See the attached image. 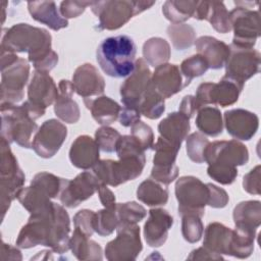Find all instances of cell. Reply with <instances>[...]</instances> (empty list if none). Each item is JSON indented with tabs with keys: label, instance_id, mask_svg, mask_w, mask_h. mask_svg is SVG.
<instances>
[{
	"label": "cell",
	"instance_id": "cell-7",
	"mask_svg": "<svg viewBox=\"0 0 261 261\" xmlns=\"http://www.w3.org/2000/svg\"><path fill=\"white\" fill-rule=\"evenodd\" d=\"M154 1L106 0L94 1L92 12L99 18V29L114 31L124 25L133 16L149 9Z\"/></svg>",
	"mask_w": 261,
	"mask_h": 261
},
{
	"label": "cell",
	"instance_id": "cell-34",
	"mask_svg": "<svg viewBox=\"0 0 261 261\" xmlns=\"http://www.w3.org/2000/svg\"><path fill=\"white\" fill-rule=\"evenodd\" d=\"M144 60L153 67H158L167 63L170 58L171 51L168 42L160 37L148 39L143 45Z\"/></svg>",
	"mask_w": 261,
	"mask_h": 261
},
{
	"label": "cell",
	"instance_id": "cell-57",
	"mask_svg": "<svg viewBox=\"0 0 261 261\" xmlns=\"http://www.w3.org/2000/svg\"><path fill=\"white\" fill-rule=\"evenodd\" d=\"M98 195H99V199L100 202L102 203V205L104 206V208L107 209H115L116 207V200H115V195L113 194V192L107 187V185L105 184H100L98 187Z\"/></svg>",
	"mask_w": 261,
	"mask_h": 261
},
{
	"label": "cell",
	"instance_id": "cell-46",
	"mask_svg": "<svg viewBox=\"0 0 261 261\" xmlns=\"http://www.w3.org/2000/svg\"><path fill=\"white\" fill-rule=\"evenodd\" d=\"M209 140L207 139L204 134L200 132H195L187 137V143H186V150L188 157L198 164L205 162L204 153L205 150L209 144Z\"/></svg>",
	"mask_w": 261,
	"mask_h": 261
},
{
	"label": "cell",
	"instance_id": "cell-15",
	"mask_svg": "<svg viewBox=\"0 0 261 261\" xmlns=\"http://www.w3.org/2000/svg\"><path fill=\"white\" fill-rule=\"evenodd\" d=\"M152 72L144 58L135 62V68L120 86V97L123 106L139 108V103L151 83Z\"/></svg>",
	"mask_w": 261,
	"mask_h": 261
},
{
	"label": "cell",
	"instance_id": "cell-50",
	"mask_svg": "<svg viewBox=\"0 0 261 261\" xmlns=\"http://www.w3.org/2000/svg\"><path fill=\"white\" fill-rule=\"evenodd\" d=\"M207 173L212 179L220 185H231L238 176V168L209 164Z\"/></svg>",
	"mask_w": 261,
	"mask_h": 261
},
{
	"label": "cell",
	"instance_id": "cell-11",
	"mask_svg": "<svg viewBox=\"0 0 261 261\" xmlns=\"http://www.w3.org/2000/svg\"><path fill=\"white\" fill-rule=\"evenodd\" d=\"M225 76L243 85L260 70V53L253 48L229 45V55L225 63Z\"/></svg>",
	"mask_w": 261,
	"mask_h": 261
},
{
	"label": "cell",
	"instance_id": "cell-51",
	"mask_svg": "<svg viewBox=\"0 0 261 261\" xmlns=\"http://www.w3.org/2000/svg\"><path fill=\"white\" fill-rule=\"evenodd\" d=\"M94 217H95V212L94 211L89 210V209L80 210L73 216L74 228L79 229L84 234L91 238L93 236V233L95 232V230H94Z\"/></svg>",
	"mask_w": 261,
	"mask_h": 261
},
{
	"label": "cell",
	"instance_id": "cell-14",
	"mask_svg": "<svg viewBox=\"0 0 261 261\" xmlns=\"http://www.w3.org/2000/svg\"><path fill=\"white\" fill-rule=\"evenodd\" d=\"M66 137L67 128L62 122L55 118L48 119L36 132L32 149L42 158H51L59 151Z\"/></svg>",
	"mask_w": 261,
	"mask_h": 261
},
{
	"label": "cell",
	"instance_id": "cell-40",
	"mask_svg": "<svg viewBox=\"0 0 261 261\" xmlns=\"http://www.w3.org/2000/svg\"><path fill=\"white\" fill-rule=\"evenodd\" d=\"M152 149L155 151V155L153 157V166L171 167L175 165V160L180 147L164 140L159 136Z\"/></svg>",
	"mask_w": 261,
	"mask_h": 261
},
{
	"label": "cell",
	"instance_id": "cell-5",
	"mask_svg": "<svg viewBox=\"0 0 261 261\" xmlns=\"http://www.w3.org/2000/svg\"><path fill=\"white\" fill-rule=\"evenodd\" d=\"M137 46L126 35L104 39L96 51V59L102 70L112 77L129 75L135 68Z\"/></svg>",
	"mask_w": 261,
	"mask_h": 261
},
{
	"label": "cell",
	"instance_id": "cell-4",
	"mask_svg": "<svg viewBox=\"0 0 261 261\" xmlns=\"http://www.w3.org/2000/svg\"><path fill=\"white\" fill-rule=\"evenodd\" d=\"M40 118L38 110L27 100L21 105L1 104V138L9 144L16 143L18 146L32 148V136L38 130L35 122Z\"/></svg>",
	"mask_w": 261,
	"mask_h": 261
},
{
	"label": "cell",
	"instance_id": "cell-26",
	"mask_svg": "<svg viewBox=\"0 0 261 261\" xmlns=\"http://www.w3.org/2000/svg\"><path fill=\"white\" fill-rule=\"evenodd\" d=\"M28 9L33 19L46 24L53 31H59L68 25L67 19L60 14L54 1H29Z\"/></svg>",
	"mask_w": 261,
	"mask_h": 261
},
{
	"label": "cell",
	"instance_id": "cell-41",
	"mask_svg": "<svg viewBox=\"0 0 261 261\" xmlns=\"http://www.w3.org/2000/svg\"><path fill=\"white\" fill-rule=\"evenodd\" d=\"M68 179L56 176L50 172L42 171L37 173L31 180V186H34L45 193L49 198L54 199L60 195L62 189Z\"/></svg>",
	"mask_w": 261,
	"mask_h": 261
},
{
	"label": "cell",
	"instance_id": "cell-20",
	"mask_svg": "<svg viewBox=\"0 0 261 261\" xmlns=\"http://www.w3.org/2000/svg\"><path fill=\"white\" fill-rule=\"evenodd\" d=\"M173 225V217L163 208H152L144 224V237L150 247H161L168 238V230Z\"/></svg>",
	"mask_w": 261,
	"mask_h": 261
},
{
	"label": "cell",
	"instance_id": "cell-42",
	"mask_svg": "<svg viewBox=\"0 0 261 261\" xmlns=\"http://www.w3.org/2000/svg\"><path fill=\"white\" fill-rule=\"evenodd\" d=\"M212 28L221 34L231 31L229 12L221 1H208L207 18Z\"/></svg>",
	"mask_w": 261,
	"mask_h": 261
},
{
	"label": "cell",
	"instance_id": "cell-25",
	"mask_svg": "<svg viewBox=\"0 0 261 261\" xmlns=\"http://www.w3.org/2000/svg\"><path fill=\"white\" fill-rule=\"evenodd\" d=\"M190 118L179 111L169 113L158 124L160 137L180 147L190 132Z\"/></svg>",
	"mask_w": 261,
	"mask_h": 261
},
{
	"label": "cell",
	"instance_id": "cell-59",
	"mask_svg": "<svg viewBox=\"0 0 261 261\" xmlns=\"http://www.w3.org/2000/svg\"><path fill=\"white\" fill-rule=\"evenodd\" d=\"M178 111L184 113L186 116L189 118H192L195 114L196 111H198L196 103H195V98L192 95H186L182 100L179 103V108Z\"/></svg>",
	"mask_w": 261,
	"mask_h": 261
},
{
	"label": "cell",
	"instance_id": "cell-23",
	"mask_svg": "<svg viewBox=\"0 0 261 261\" xmlns=\"http://www.w3.org/2000/svg\"><path fill=\"white\" fill-rule=\"evenodd\" d=\"M195 46L198 54L204 57L209 68H222L229 55V46L224 42L211 37L202 36L195 41Z\"/></svg>",
	"mask_w": 261,
	"mask_h": 261
},
{
	"label": "cell",
	"instance_id": "cell-13",
	"mask_svg": "<svg viewBox=\"0 0 261 261\" xmlns=\"http://www.w3.org/2000/svg\"><path fill=\"white\" fill-rule=\"evenodd\" d=\"M205 162L213 165L238 167L248 163L249 151L238 140L214 141L209 143L205 153Z\"/></svg>",
	"mask_w": 261,
	"mask_h": 261
},
{
	"label": "cell",
	"instance_id": "cell-1",
	"mask_svg": "<svg viewBox=\"0 0 261 261\" xmlns=\"http://www.w3.org/2000/svg\"><path fill=\"white\" fill-rule=\"evenodd\" d=\"M70 219L63 206L54 203L52 208L31 214L21 227L16 246L30 249L36 246L49 247L54 253L63 254L69 250Z\"/></svg>",
	"mask_w": 261,
	"mask_h": 261
},
{
	"label": "cell",
	"instance_id": "cell-39",
	"mask_svg": "<svg viewBox=\"0 0 261 261\" xmlns=\"http://www.w3.org/2000/svg\"><path fill=\"white\" fill-rule=\"evenodd\" d=\"M256 233L244 231L238 228L232 229V237L229 249V256L245 259L251 256L254 251Z\"/></svg>",
	"mask_w": 261,
	"mask_h": 261
},
{
	"label": "cell",
	"instance_id": "cell-36",
	"mask_svg": "<svg viewBox=\"0 0 261 261\" xmlns=\"http://www.w3.org/2000/svg\"><path fill=\"white\" fill-rule=\"evenodd\" d=\"M198 1L167 0L162 6V13L172 23H184L193 17Z\"/></svg>",
	"mask_w": 261,
	"mask_h": 261
},
{
	"label": "cell",
	"instance_id": "cell-37",
	"mask_svg": "<svg viewBox=\"0 0 261 261\" xmlns=\"http://www.w3.org/2000/svg\"><path fill=\"white\" fill-rule=\"evenodd\" d=\"M139 110L142 115L149 119H157L165 111L164 98L154 89L152 83L139 103Z\"/></svg>",
	"mask_w": 261,
	"mask_h": 261
},
{
	"label": "cell",
	"instance_id": "cell-24",
	"mask_svg": "<svg viewBox=\"0 0 261 261\" xmlns=\"http://www.w3.org/2000/svg\"><path fill=\"white\" fill-rule=\"evenodd\" d=\"M74 92L72 82L67 80H61L59 82L58 97L54 103V112L60 120L66 123H75L81 116L79 105L72 99Z\"/></svg>",
	"mask_w": 261,
	"mask_h": 261
},
{
	"label": "cell",
	"instance_id": "cell-10",
	"mask_svg": "<svg viewBox=\"0 0 261 261\" xmlns=\"http://www.w3.org/2000/svg\"><path fill=\"white\" fill-rule=\"evenodd\" d=\"M117 236L105 247V257L110 261L136 260L143 246L138 224L116 228Z\"/></svg>",
	"mask_w": 261,
	"mask_h": 261
},
{
	"label": "cell",
	"instance_id": "cell-2",
	"mask_svg": "<svg viewBox=\"0 0 261 261\" xmlns=\"http://www.w3.org/2000/svg\"><path fill=\"white\" fill-rule=\"evenodd\" d=\"M51 44L52 37L47 30L29 23L4 29L1 37V49L13 53L27 52L35 69L48 73L58 62V55L52 50Z\"/></svg>",
	"mask_w": 261,
	"mask_h": 261
},
{
	"label": "cell",
	"instance_id": "cell-38",
	"mask_svg": "<svg viewBox=\"0 0 261 261\" xmlns=\"http://www.w3.org/2000/svg\"><path fill=\"white\" fill-rule=\"evenodd\" d=\"M166 33L171 40L172 46L177 51L189 49L195 44L196 31L187 23H172L167 27Z\"/></svg>",
	"mask_w": 261,
	"mask_h": 261
},
{
	"label": "cell",
	"instance_id": "cell-29",
	"mask_svg": "<svg viewBox=\"0 0 261 261\" xmlns=\"http://www.w3.org/2000/svg\"><path fill=\"white\" fill-rule=\"evenodd\" d=\"M86 107L91 111L92 117L102 125H109L119 117L121 106L107 96L84 99Z\"/></svg>",
	"mask_w": 261,
	"mask_h": 261
},
{
	"label": "cell",
	"instance_id": "cell-22",
	"mask_svg": "<svg viewBox=\"0 0 261 261\" xmlns=\"http://www.w3.org/2000/svg\"><path fill=\"white\" fill-rule=\"evenodd\" d=\"M100 149L95 139L88 135L79 136L69 149V160L80 169L93 168L100 160Z\"/></svg>",
	"mask_w": 261,
	"mask_h": 261
},
{
	"label": "cell",
	"instance_id": "cell-47",
	"mask_svg": "<svg viewBox=\"0 0 261 261\" xmlns=\"http://www.w3.org/2000/svg\"><path fill=\"white\" fill-rule=\"evenodd\" d=\"M208 69L209 66L207 61L200 54H195L185 59L179 66L182 76L190 83L193 79L203 75Z\"/></svg>",
	"mask_w": 261,
	"mask_h": 261
},
{
	"label": "cell",
	"instance_id": "cell-16",
	"mask_svg": "<svg viewBox=\"0 0 261 261\" xmlns=\"http://www.w3.org/2000/svg\"><path fill=\"white\" fill-rule=\"evenodd\" d=\"M100 184L94 173L83 171L73 179L67 180L59 195L60 202L67 208H75L82 202L91 198L97 192Z\"/></svg>",
	"mask_w": 261,
	"mask_h": 261
},
{
	"label": "cell",
	"instance_id": "cell-58",
	"mask_svg": "<svg viewBox=\"0 0 261 261\" xmlns=\"http://www.w3.org/2000/svg\"><path fill=\"white\" fill-rule=\"evenodd\" d=\"M188 260H223L222 255L213 253L205 247L193 250L187 258Z\"/></svg>",
	"mask_w": 261,
	"mask_h": 261
},
{
	"label": "cell",
	"instance_id": "cell-18",
	"mask_svg": "<svg viewBox=\"0 0 261 261\" xmlns=\"http://www.w3.org/2000/svg\"><path fill=\"white\" fill-rule=\"evenodd\" d=\"M151 83L164 99L170 98L190 85V82L182 76L179 67L170 63L156 67L152 73Z\"/></svg>",
	"mask_w": 261,
	"mask_h": 261
},
{
	"label": "cell",
	"instance_id": "cell-6",
	"mask_svg": "<svg viewBox=\"0 0 261 261\" xmlns=\"http://www.w3.org/2000/svg\"><path fill=\"white\" fill-rule=\"evenodd\" d=\"M29 75L28 60L1 49V104H16L22 100Z\"/></svg>",
	"mask_w": 261,
	"mask_h": 261
},
{
	"label": "cell",
	"instance_id": "cell-12",
	"mask_svg": "<svg viewBox=\"0 0 261 261\" xmlns=\"http://www.w3.org/2000/svg\"><path fill=\"white\" fill-rule=\"evenodd\" d=\"M233 39L231 44L241 48H253L260 36L259 12L237 6L229 12Z\"/></svg>",
	"mask_w": 261,
	"mask_h": 261
},
{
	"label": "cell",
	"instance_id": "cell-21",
	"mask_svg": "<svg viewBox=\"0 0 261 261\" xmlns=\"http://www.w3.org/2000/svg\"><path fill=\"white\" fill-rule=\"evenodd\" d=\"M58 88L48 72L35 70L28 87V100L36 106L46 109L55 103Z\"/></svg>",
	"mask_w": 261,
	"mask_h": 261
},
{
	"label": "cell",
	"instance_id": "cell-8",
	"mask_svg": "<svg viewBox=\"0 0 261 261\" xmlns=\"http://www.w3.org/2000/svg\"><path fill=\"white\" fill-rule=\"evenodd\" d=\"M0 196L3 220L11 202L16 199L18 192L22 189L25 175L10 149V144L3 138L0 141Z\"/></svg>",
	"mask_w": 261,
	"mask_h": 261
},
{
	"label": "cell",
	"instance_id": "cell-3",
	"mask_svg": "<svg viewBox=\"0 0 261 261\" xmlns=\"http://www.w3.org/2000/svg\"><path fill=\"white\" fill-rule=\"evenodd\" d=\"M118 161L99 160L93 167V173L100 182L117 187L139 177L146 164L145 151L130 135L121 136L116 145Z\"/></svg>",
	"mask_w": 261,
	"mask_h": 261
},
{
	"label": "cell",
	"instance_id": "cell-31",
	"mask_svg": "<svg viewBox=\"0 0 261 261\" xmlns=\"http://www.w3.org/2000/svg\"><path fill=\"white\" fill-rule=\"evenodd\" d=\"M69 249L71 250L72 255L79 260L103 259L101 246L76 228H74L69 240Z\"/></svg>",
	"mask_w": 261,
	"mask_h": 261
},
{
	"label": "cell",
	"instance_id": "cell-61",
	"mask_svg": "<svg viewBox=\"0 0 261 261\" xmlns=\"http://www.w3.org/2000/svg\"><path fill=\"white\" fill-rule=\"evenodd\" d=\"M208 14V1H198L193 17L198 20H206Z\"/></svg>",
	"mask_w": 261,
	"mask_h": 261
},
{
	"label": "cell",
	"instance_id": "cell-56",
	"mask_svg": "<svg viewBox=\"0 0 261 261\" xmlns=\"http://www.w3.org/2000/svg\"><path fill=\"white\" fill-rule=\"evenodd\" d=\"M142 114L139 110V108L136 107H129V106H122L120 113H119V122L122 126L129 127L135 122L140 120Z\"/></svg>",
	"mask_w": 261,
	"mask_h": 261
},
{
	"label": "cell",
	"instance_id": "cell-53",
	"mask_svg": "<svg viewBox=\"0 0 261 261\" xmlns=\"http://www.w3.org/2000/svg\"><path fill=\"white\" fill-rule=\"evenodd\" d=\"M261 166L257 165L246 173L243 177V188L251 195H260V177H261Z\"/></svg>",
	"mask_w": 261,
	"mask_h": 261
},
{
	"label": "cell",
	"instance_id": "cell-9",
	"mask_svg": "<svg viewBox=\"0 0 261 261\" xmlns=\"http://www.w3.org/2000/svg\"><path fill=\"white\" fill-rule=\"evenodd\" d=\"M175 197L178 202V214L189 213L204 216L205 207L209 201V189L207 184L193 175L179 177L175 182Z\"/></svg>",
	"mask_w": 261,
	"mask_h": 261
},
{
	"label": "cell",
	"instance_id": "cell-17",
	"mask_svg": "<svg viewBox=\"0 0 261 261\" xmlns=\"http://www.w3.org/2000/svg\"><path fill=\"white\" fill-rule=\"evenodd\" d=\"M223 119L227 133L236 140H251L259 127L258 116L254 112L242 108L226 110Z\"/></svg>",
	"mask_w": 261,
	"mask_h": 261
},
{
	"label": "cell",
	"instance_id": "cell-43",
	"mask_svg": "<svg viewBox=\"0 0 261 261\" xmlns=\"http://www.w3.org/2000/svg\"><path fill=\"white\" fill-rule=\"evenodd\" d=\"M115 211L118 217L117 227L137 224L138 222L142 221L147 215L146 209L135 201L117 203Z\"/></svg>",
	"mask_w": 261,
	"mask_h": 261
},
{
	"label": "cell",
	"instance_id": "cell-54",
	"mask_svg": "<svg viewBox=\"0 0 261 261\" xmlns=\"http://www.w3.org/2000/svg\"><path fill=\"white\" fill-rule=\"evenodd\" d=\"M178 175V167L177 165H173L171 167H152L151 177L165 186L171 184L174 179H176Z\"/></svg>",
	"mask_w": 261,
	"mask_h": 261
},
{
	"label": "cell",
	"instance_id": "cell-55",
	"mask_svg": "<svg viewBox=\"0 0 261 261\" xmlns=\"http://www.w3.org/2000/svg\"><path fill=\"white\" fill-rule=\"evenodd\" d=\"M209 189V201L208 206L212 208H223L227 205L229 197L227 193L222 189L213 184H207Z\"/></svg>",
	"mask_w": 261,
	"mask_h": 261
},
{
	"label": "cell",
	"instance_id": "cell-33",
	"mask_svg": "<svg viewBox=\"0 0 261 261\" xmlns=\"http://www.w3.org/2000/svg\"><path fill=\"white\" fill-rule=\"evenodd\" d=\"M196 125L204 135L210 137L221 135L223 130V121L220 110L212 106H204L200 108L196 117Z\"/></svg>",
	"mask_w": 261,
	"mask_h": 261
},
{
	"label": "cell",
	"instance_id": "cell-48",
	"mask_svg": "<svg viewBox=\"0 0 261 261\" xmlns=\"http://www.w3.org/2000/svg\"><path fill=\"white\" fill-rule=\"evenodd\" d=\"M121 135L119 132L108 125L99 127L95 133V141L99 149L105 153H113L116 151V145Z\"/></svg>",
	"mask_w": 261,
	"mask_h": 261
},
{
	"label": "cell",
	"instance_id": "cell-27",
	"mask_svg": "<svg viewBox=\"0 0 261 261\" xmlns=\"http://www.w3.org/2000/svg\"><path fill=\"white\" fill-rule=\"evenodd\" d=\"M236 228L256 233L261 224V202L249 200L240 202L232 212Z\"/></svg>",
	"mask_w": 261,
	"mask_h": 261
},
{
	"label": "cell",
	"instance_id": "cell-28",
	"mask_svg": "<svg viewBox=\"0 0 261 261\" xmlns=\"http://www.w3.org/2000/svg\"><path fill=\"white\" fill-rule=\"evenodd\" d=\"M232 229L220 222H211L204 232L203 247L219 255H229Z\"/></svg>",
	"mask_w": 261,
	"mask_h": 261
},
{
	"label": "cell",
	"instance_id": "cell-52",
	"mask_svg": "<svg viewBox=\"0 0 261 261\" xmlns=\"http://www.w3.org/2000/svg\"><path fill=\"white\" fill-rule=\"evenodd\" d=\"M94 1H62L59 12L65 18H74L80 16L88 6H92Z\"/></svg>",
	"mask_w": 261,
	"mask_h": 261
},
{
	"label": "cell",
	"instance_id": "cell-44",
	"mask_svg": "<svg viewBox=\"0 0 261 261\" xmlns=\"http://www.w3.org/2000/svg\"><path fill=\"white\" fill-rule=\"evenodd\" d=\"M118 226V217L115 209H101L95 212L94 230L101 237L111 234Z\"/></svg>",
	"mask_w": 261,
	"mask_h": 261
},
{
	"label": "cell",
	"instance_id": "cell-35",
	"mask_svg": "<svg viewBox=\"0 0 261 261\" xmlns=\"http://www.w3.org/2000/svg\"><path fill=\"white\" fill-rule=\"evenodd\" d=\"M168 190L154 179L142 181L137 189V198L148 206H162L168 201Z\"/></svg>",
	"mask_w": 261,
	"mask_h": 261
},
{
	"label": "cell",
	"instance_id": "cell-49",
	"mask_svg": "<svg viewBox=\"0 0 261 261\" xmlns=\"http://www.w3.org/2000/svg\"><path fill=\"white\" fill-rule=\"evenodd\" d=\"M130 136L141 145L144 151L152 149L154 145V134L150 125L141 119L130 126Z\"/></svg>",
	"mask_w": 261,
	"mask_h": 261
},
{
	"label": "cell",
	"instance_id": "cell-19",
	"mask_svg": "<svg viewBox=\"0 0 261 261\" xmlns=\"http://www.w3.org/2000/svg\"><path fill=\"white\" fill-rule=\"evenodd\" d=\"M72 85L75 93L84 99L102 96L105 90L104 77L91 63H84L74 70Z\"/></svg>",
	"mask_w": 261,
	"mask_h": 261
},
{
	"label": "cell",
	"instance_id": "cell-32",
	"mask_svg": "<svg viewBox=\"0 0 261 261\" xmlns=\"http://www.w3.org/2000/svg\"><path fill=\"white\" fill-rule=\"evenodd\" d=\"M16 199L31 214L44 212L52 208L54 204V202L51 201V198L34 186L22 188L18 192Z\"/></svg>",
	"mask_w": 261,
	"mask_h": 261
},
{
	"label": "cell",
	"instance_id": "cell-30",
	"mask_svg": "<svg viewBox=\"0 0 261 261\" xmlns=\"http://www.w3.org/2000/svg\"><path fill=\"white\" fill-rule=\"evenodd\" d=\"M243 88V84L224 75L218 83H211L210 104L230 106L238 101Z\"/></svg>",
	"mask_w": 261,
	"mask_h": 261
},
{
	"label": "cell",
	"instance_id": "cell-60",
	"mask_svg": "<svg viewBox=\"0 0 261 261\" xmlns=\"http://www.w3.org/2000/svg\"><path fill=\"white\" fill-rule=\"evenodd\" d=\"M1 259L2 260H21L22 256L19 249L3 242L1 247Z\"/></svg>",
	"mask_w": 261,
	"mask_h": 261
},
{
	"label": "cell",
	"instance_id": "cell-45",
	"mask_svg": "<svg viewBox=\"0 0 261 261\" xmlns=\"http://www.w3.org/2000/svg\"><path fill=\"white\" fill-rule=\"evenodd\" d=\"M181 217V234L184 239L191 244L198 243L203 237L204 225L200 217L197 214L189 213Z\"/></svg>",
	"mask_w": 261,
	"mask_h": 261
}]
</instances>
